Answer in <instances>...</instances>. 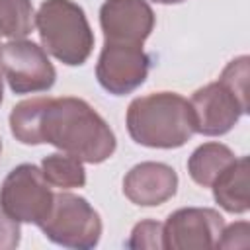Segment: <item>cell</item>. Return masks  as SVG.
<instances>
[{
  "instance_id": "obj_1",
  "label": "cell",
  "mask_w": 250,
  "mask_h": 250,
  "mask_svg": "<svg viewBox=\"0 0 250 250\" xmlns=\"http://www.w3.org/2000/svg\"><path fill=\"white\" fill-rule=\"evenodd\" d=\"M10 131L21 145H53L86 164L113 156L117 139L107 121L82 98L37 96L10 111Z\"/></svg>"
},
{
  "instance_id": "obj_18",
  "label": "cell",
  "mask_w": 250,
  "mask_h": 250,
  "mask_svg": "<svg viewBox=\"0 0 250 250\" xmlns=\"http://www.w3.org/2000/svg\"><path fill=\"white\" fill-rule=\"evenodd\" d=\"M20 240H21V227H20V223L0 209V250H14V248H18Z\"/></svg>"
},
{
  "instance_id": "obj_17",
  "label": "cell",
  "mask_w": 250,
  "mask_h": 250,
  "mask_svg": "<svg viewBox=\"0 0 250 250\" xmlns=\"http://www.w3.org/2000/svg\"><path fill=\"white\" fill-rule=\"evenodd\" d=\"M250 246V225L248 221H236L225 225L217 248H248Z\"/></svg>"
},
{
  "instance_id": "obj_14",
  "label": "cell",
  "mask_w": 250,
  "mask_h": 250,
  "mask_svg": "<svg viewBox=\"0 0 250 250\" xmlns=\"http://www.w3.org/2000/svg\"><path fill=\"white\" fill-rule=\"evenodd\" d=\"M41 172L45 180L59 189H74L86 186L84 162L66 152H53L41 160Z\"/></svg>"
},
{
  "instance_id": "obj_3",
  "label": "cell",
  "mask_w": 250,
  "mask_h": 250,
  "mask_svg": "<svg viewBox=\"0 0 250 250\" xmlns=\"http://www.w3.org/2000/svg\"><path fill=\"white\" fill-rule=\"evenodd\" d=\"M35 27L47 55L66 66H82L94 51V31L84 8L74 0H43Z\"/></svg>"
},
{
  "instance_id": "obj_10",
  "label": "cell",
  "mask_w": 250,
  "mask_h": 250,
  "mask_svg": "<svg viewBox=\"0 0 250 250\" xmlns=\"http://www.w3.org/2000/svg\"><path fill=\"white\" fill-rule=\"evenodd\" d=\"M154 23L156 16L146 0H105L100 8L104 41L143 45Z\"/></svg>"
},
{
  "instance_id": "obj_13",
  "label": "cell",
  "mask_w": 250,
  "mask_h": 250,
  "mask_svg": "<svg viewBox=\"0 0 250 250\" xmlns=\"http://www.w3.org/2000/svg\"><path fill=\"white\" fill-rule=\"evenodd\" d=\"M234 152L230 146L217 143V141H209L199 145L188 158V174L189 178L201 186V188H211V184L215 182V178L229 166L234 162Z\"/></svg>"
},
{
  "instance_id": "obj_2",
  "label": "cell",
  "mask_w": 250,
  "mask_h": 250,
  "mask_svg": "<svg viewBox=\"0 0 250 250\" xmlns=\"http://www.w3.org/2000/svg\"><path fill=\"white\" fill-rule=\"evenodd\" d=\"M129 137L146 148H180L195 135L189 100L178 92H152L135 98L125 113Z\"/></svg>"
},
{
  "instance_id": "obj_7",
  "label": "cell",
  "mask_w": 250,
  "mask_h": 250,
  "mask_svg": "<svg viewBox=\"0 0 250 250\" xmlns=\"http://www.w3.org/2000/svg\"><path fill=\"white\" fill-rule=\"evenodd\" d=\"M150 70V57L143 45L104 41L96 62L98 84L111 96H127L141 88Z\"/></svg>"
},
{
  "instance_id": "obj_21",
  "label": "cell",
  "mask_w": 250,
  "mask_h": 250,
  "mask_svg": "<svg viewBox=\"0 0 250 250\" xmlns=\"http://www.w3.org/2000/svg\"><path fill=\"white\" fill-rule=\"evenodd\" d=\"M0 152H2V139H0Z\"/></svg>"
},
{
  "instance_id": "obj_19",
  "label": "cell",
  "mask_w": 250,
  "mask_h": 250,
  "mask_svg": "<svg viewBox=\"0 0 250 250\" xmlns=\"http://www.w3.org/2000/svg\"><path fill=\"white\" fill-rule=\"evenodd\" d=\"M154 4H160V6H174V4H182L186 0H150Z\"/></svg>"
},
{
  "instance_id": "obj_8",
  "label": "cell",
  "mask_w": 250,
  "mask_h": 250,
  "mask_svg": "<svg viewBox=\"0 0 250 250\" xmlns=\"http://www.w3.org/2000/svg\"><path fill=\"white\" fill-rule=\"evenodd\" d=\"M189 105L193 111L195 133L205 137L227 135L238 119L248 113V100L236 96L221 80L197 88L189 98Z\"/></svg>"
},
{
  "instance_id": "obj_9",
  "label": "cell",
  "mask_w": 250,
  "mask_h": 250,
  "mask_svg": "<svg viewBox=\"0 0 250 250\" xmlns=\"http://www.w3.org/2000/svg\"><path fill=\"white\" fill-rule=\"evenodd\" d=\"M225 219L211 207H182L162 223L164 248L168 250H207L217 248Z\"/></svg>"
},
{
  "instance_id": "obj_11",
  "label": "cell",
  "mask_w": 250,
  "mask_h": 250,
  "mask_svg": "<svg viewBox=\"0 0 250 250\" xmlns=\"http://www.w3.org/2000/svg\"><path fill=\"white\" fill-rule=\"evenodd\" d=\"M178 191V174L166 162L145 160L123 178V195L139 207H158Z\"/></svg>"
},
{
  "instance_id": "obj_6",
  "label": "cell",
  "mask_w": 250,
  "mask_h": 250,
  "mask_svg": "<svg viewBox=\"0 0 250 250\" xmlns=\"http://www.w3.org/2000/svg\"><path fill=\"white\" fill-rule=\"evenodd\" d=\"M0 68L14 94L47 92L57 80L47 51L29 39H10L0 45Z\"/></svg>"
},
{
  "instance_id": "obj_12",
  "label": "cell",
  "mask_w": 250,
  "mask_h": 250,
  "mask_svg": "<svg viewBox=\"0 0 250 250\" xmlns=\"http://www.w3.org/2000/svg\"><path fill=\"white\" fill-rule=\"evenodd\" d=\"M250 170L248 156H236L211 184L215 203L232 215H244L250 209Z\"/></svg>"
},
{
  "instance_id": "obj_4",
  "label": "cell",
  "mask_w": 250,
  "mask_h": 250,
  "mask_svg": "<svg viewBox=\"0 0 250 250\" xmlns=\"http://www.w3.org/2000/svg\"><path fill=\"white\" fill-rule=\"evenodd\" d=\"M45 238L62 248L92 250L102 238V217L92 203L68 189L55 193L49 217L39 225Z\"/></svg>"
},
{
  "instance_id": "obj_20",
  "label": "cell",
  "mask_w": 250,
  "mask_h": 250,
  "mask_svg": "<svg viewBox=\"0 0 250 250\" xmlns=\"http://www.w3.org/2000/svg\"><path fill=\"white\" fill-rule=\"evenodd\" d=\"M4 100V74H2V68H0V104Z\"/></svg>"
},
{
  "instance_id": "obj_5",
  "label": "cell",
  "mask_w": 250,
  "mask_h": 250,
  "mask_svg": "<svg viewBox=\"0 0 250 250\" xmlns=\"http://www.w3.org/2000/svg\"><path fill=\"white\" fill-rule=\"evenodd\" d=\"M53 199V186L41 168L29 162L12 168L0 186V209L18 223L39 227L49 217Z\"/></svg>"
},
{
  "instance_id": "obj_16",
  "label": "cell",
  "mask_w": 250,
  "mask_h": 250,
  "mask_svg": "<svg viewBox=\"0 0 250 250\" xmlns=\"http://www.w3.org/2000/svg\"><path fill=\"white\" fill-rule=\"evenodd\" d=\"M127 248L131 250H162L164 248V232H162V223L154 221V219H143L139 221L127 242H125Z\"/></svg>"
},
{
  "instance_id": "obj_15",
  "label": "cell",
  "mask_w": 250,
  "mask_h": 250,
  "mask_svg": "<svg viewBox=\"0 0 250 250\" xmlns=\"http://www.w3.org/2000/svg\"><path fill=\"white\" fill-rule=\"evenodd\" d=\"M35 27L31 0H0V35L6 39H25Z\"/></svg>"
}]
</instances>
